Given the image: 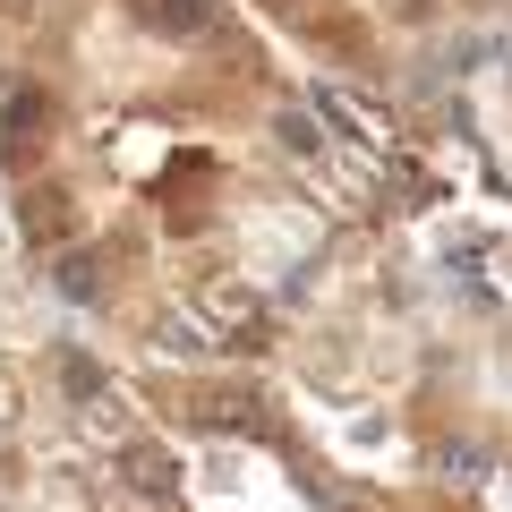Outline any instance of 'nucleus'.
Listing matches in <instances>:
<instances>
[{
	"label": "nucleus",
	"mask_w": 512,
	"mask_h": 512,
	"mask_svg": "<svg viewBox=\"0 0 512 512\" xmlns=\"http://www.w3.org/2000/svg\"><path fill=\"white\" fill-rule=\"evenodd\" d=\"M43 128H52V103H43V94H35V86H26V94H18V103L0 111V154H9V163H26V154H35V146H43Z\"/></svg>",
	"instance_id": "f257e3e1"
},
{
	"label": "nucleus",
	"mask_w": 512,
	"mask_h": 512,
	"mask_svg": "<svg viewBox=\"0 0 512 512\" xmlns=\"http://www.w3.org/2000/svg\"><path fill=\"white\" fill-rule=\"evenodd\" d=\"M205 18H214V0H154V26L163 35H205Z\"/></svg>",
	"instance_id": "f03ea898"
},
{
	"label": "nucleus",
	"mask_w": 512,
	"mask_h": 512,
	"mask_svg": "<svg viewBox=\"0 0 512 512\" xmlns=\"http://www.w3.org/2000/svg\"><path fill=\"white\" fill-rule=\"evenodd\" d=\"M120 470H128V487H146V495H171V478H180L163 453H146V444H137V453H128Z\"/></svg>",
	"instance_id": "7ed1b4c3"
},
{
	"label": "nucleus",
	"mask_w": 512,
	"mask_h": 512,
	"mask_svg": "<svg viewBox=\"0 0 512 512\" xmlns=\"http://www.w3.org/2000/svg\"><path fill=\"white\" fill-rule=\"evenodd\" d=\"M60 299H94V282H103V265H94V256H60Z\"/></svg>",
	"instance_id": "20e7f679"
},
{
	"label": "nucleus",
	"mask_w": 512,
	"mask_h": 512,
	"mask_svg": "<svg viewBox=\"0 0 512 512\" xmlns=\"http://www.w3.org/2000/svg\"><path fill=\"white\" fill-rule=\"evenodd\" d=\"M60 384L86 402V393H103V367H94V359H69V367H60Z\"/></svg>",
	"instance_id": "39448f33"
},
{
	"label": "nucleus",
	"mask_w": 512,
	"mask_h": 512,
	"mask_svg": "<svg viewBox=\"0 0 512 512\" xmlns=\"http://www.w3.org/2000/svg\"><path fill=\"white\" fill-rule=\"evenodd\" d=\"M26 214H35V222H26V231H35V239H52V231H60V214H69V205H60V197H52V188H43V197H35V205H26Z\"/></svg>",
	"instance_id": "423d86ee"
},
{
	"label": "nucleus",
	"mask_w": 512,
	"mask_h": 512,
	"mask_svg": "<svg viewBox=\"0 0 512 512\" xmlns=\"http://www.w3.org/2000/svg\"><path fill=\"white\" fill-rule=\"evenodd\" d=\"M274 128H282V146H291V154H316V128H308V120H299V111H282V120H274Z\"/></svg>",
	"instance_id": "0eeeda50"
}]
</instances>
